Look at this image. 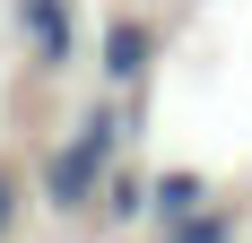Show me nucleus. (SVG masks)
Here are the masks:
<instances>
[{
  "mask_svg": "<svg viewBox=\"0 0 252 243\" xmlns=\"http://www.w3.org/2000/svg\"><path fill=\"white\" fill-rule=\"evenodd\" d=\"M113 139H122V130H113V113H87L70 139L52 148V165H44V200L61 209V217H78V209L104 191V174H113Z\"/></svg>",
  "mask_w": 252,
  "mask_h": 243,
  "instance_id": "obj_1",
  "label": "nucleus"
},
{
  "mask_svg": "<svg viewBox=\"0 0 252 243\" xmlns=\"http://www.w3.org/2000/svg\"><path fill=\"white\" fill-rule=\"evenodd\" d=\"M18 44L44 61V70H61L78 52V9L70 0H18Z\"/></svg>",
  "mask_w": 252,
  "mask_h": 243,
  "instance_id": "obj_2",
  "label": "nucleus"
},
{
  "mask_svg": "<svg viewBox=\"0 0 252 243\" xmlns=\"http://www.w3.org/2000/svg\"><path fill=\"white\" fill-rule=\"evenodd\" d=\"M9 217H18V182L0 174V235H9Z\"/></svg>",
  "mask_w": 252,
  "mask_h": 243,
  "instance_id": "obj_6",
  "label": "nucleus"
},
{
  "mask_svg": "<svg viewBox=\"0 0 252 243\" xmlns=\"http://www.w3.org/2000/svg\"><path fill=\"white\" fill-rule=\"evenodd\" d=\"M148 61H157V35H148V26H139V18H104V35H96V78H104V87H139Z\"/></svg>",
  "mask_w": 252,
  "mask_h": 243,
  "instance_id": "obj_3",
  "label": "nucleus"
},
{
  "mask_svg": "<svg viewBox=\"0 0 252 243\" xmlns=\"http://www.w3.org/2000/svg\"><path fill=\"white\" fill-rule=\"evenodd\" d=\"M148 209H157V226H191V217H209V182L200 174H157Z\"/></svg>",
  "mask_w": 252,
  "mask_h": 243,
  "instance_id": "obj_4",
  "label": "nucleus"
},
{
  "mask_svg": "<svg viewBox=\"0 0 252 243\" xmlns=\"http://www.w3.org/2000/svg\"><path fill=\"white\" fill-rule=\"evenodd\" d=\"M226 235H235V217H218V209H209V217H191V226H174L165 243H226Z\"/></svg>",
  "mask_w": 252,
  "mask_h": 243,
  "instance_id": "obj_5",
  "label": "nucleus"
}]
</instances>
